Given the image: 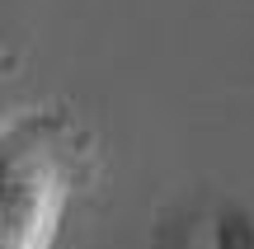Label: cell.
I'll return each mask as SVG.
<instances>
[{"label":"cell","mask_w":254,"mask_h":249,"mask_svg":"<svg viewBox=\"0 0 254 249\" xmlns=\"http://www.w3.org/2000/svg\"><path fill=\"white\" fill-rule=\"evenodd\" d=\"M71 188L66 137L52 118L9 122L5 132V188H0V249H52Z\"/></svg>","instance_id":"cell-1"}]
</instances>
